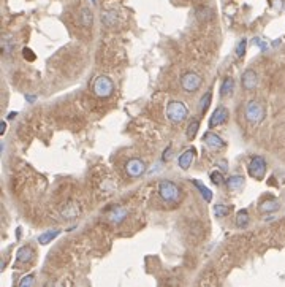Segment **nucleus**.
<instances>
[{
	"instance_id": "nucleus-1",
	"label": "nucleus",
	"mask_w": 285,
	"mask_h": 287,
	"mask_svg": "<svg viewBox=\"0 0 285 287\" xmlns=\"http://www.w3.org/2000/svg\"><path fill=\"white\" fill-rule=\"evenodd\" d=\"M244 116L247 119V123L252 125H258L263 123V119L266 118V110L265 105L258 102V100H250L249 103L246 105V111Z\"/></svg>"
},
{
	"instance_id": "nucleus-2",
	"label": "nucleus",
	"mask_w": 285,
	"mask_h": 287,
	"mask_svg": "<svg viewBox=\"0 0 285 287\" xmlns=\"http://www.w3.org/2000/svg\"><path fill=\"white\" fill-rule=\"evenodd\" d=\"M159 195L163 202L167 203H176L181 200V187H178L173 181H168V179H163L160 181L159 184Z\"/></svg>"
},
{
	"instance_id": "nucleus-3",
	"label": "nucleus",
	"mask_w": 285,
	"mask_h": 287,
	"mask_svg": "<svg viewBox=\"0 0 285 287\" xmlns=\"http://www.w3.org/2000/svg\"><path fill=\"white\" fill-rule=\"evenodd\" d=\"M189 116V110H187L185 103L181 100H170L167 105V118L171 123H182Z\"/></svg>"
},
{
	"instance_id": "nucleus-4",
	"label": "nucleus",
	"mask_w": 285,
	"mask_h": 287,
	"mask_svg": "<svg viewBox=\"0 0 285 287\" xmlns=\"http://www.w3.org/2000/svg\"><path fill=\"white\" fill-rule=\"evenodd\" d=\"M114 92V82L107 75H102L94 81V94L100 99H109Z\"/></svg>"
},
{
	"instance_id": "nucleus-5",
	"label": "nucleus",
	"mask_w": 285,
	"mask_h": 287,
	"mask_svg": "<svg viewBox=\"0 0 285 287\" xmlns=\"http://www.w3.org/2000/svg\"><path fill=\"white\" fill-rule=\"evenodd\" d=\"M266 168H268L266 161H265V157H261V156H253L249 161V165H247V171H249V175L257 181H261L265 178Z\"/></svg>"
},
{
	"instance_id": "nucleus-6",
	"label": "nucleus",
	"mask_w": 285,
	"mask_h": 287,
	"mask_svg": "<svg viewBox=\"0 0 285 287\" xmlns=\"http://www.w3.org/2000/svg\"><path fill=\"white\" fill-rule=\"evenodd\" d=\"M201 82H203V78L195 72H185L181 77V87L185 92H197L201 87Z\"/></svg>"
},
{
	"instance_id": "nucleus-7",
	"label": "nucleus",
	"mask_w": 285,
	"mask_h": 287,
	"mask_svg": "<svg viewBox=\"0 0 285 287\" xmlns=\"http://www.w3.org/2000/svg\"><path fill=\"white\" fill-rule=\"evenodd\" d=\"M125 173L130 178H140L141 175L146 173V164L141 161V159H130L129 162L125 164Z\"/></svg>"
},
{
	"instance_id": "nucleus-8",
	"label": "nucleus",
	"mask_w": 285,
	"mask_h": 287,
	"mask_svg": "<svg viewBox=\"0 0 285 287\" xmlns=\"http://www.w3.org/2000/svg\"><path fill=\"white\" fill-rule=\"evenodd\" d=\"M228 118H230V115H228L227 107H217L213 111L211 118H209V127H211V129H214V127L223 125L228 121Z\"/></svg>"
},
{
	"instance_id": "nucleus-9",
	"label": "nucleus",
	"mask_w": 285,
	"mask_h": 287,
	"mask_svg": "<svg viewBox=\"0 0 285 287\" xmlns=\"http://www.w3.org/2000/svg\"><path fill=\"white\" fill-rule=\"evenodd\" d=\"M127 216H129V209H127L125 206H114L107 213V219L114 225L122 224L127 219Z\"/></svg>"
},
{
	"instance_id": "nucleus-10",
	"label": "nucleus",
	"mask_w": 285,
	"mask_h": 287,
	"mask_svg": "<svg viewBox=\"0 0 285 287\" xmlns=\"http://www.w3.org/2000/svg\"><path fill=\"white\" fill-rule=\"evenodd\" d=\"M241 82H243V87L246 90H253L255 87L258 86V75L253 69H247L243 77H241Z\"/></svg>"
},
{
	"instance_id": "nucleus-11",
	"label": "nucleus",
	"mask_w": 285,
	"mask_h": 287,
	"mask_svg": "<svg viewBox=\"0 0 285 287\" xmlns=\"http://www.w3.org/2000/svg\"><path fill=\"white\" fill-rule=\"evenodd\" d=\"M203 141L209 149H214V151L225 148V140L222 137H219L217 133H214V132H206L203 135Z\"/></svg>"
},
{
	"instance_id": "nucleus-12",
	"label": "nucleus",
	"mask_w": 285,
	"mask_h": 287,
	"mask_svg": "<svg viewBox=\"0 0 285 287\" xmlns=\"http://www.w3.org/2000/svg\"><path fill=\"white\" fill-rule=\"evenodd\" d=\"M81 214V206L78 202H69L61 208V216L64 219H74Z\"/></svg>"
},
{
	"instance_id": "nucleus-13",
	"label": "nucleus",
	"mask_w": 285,
	"mask_h": 287,
	"mask_svg": "<svg viewBox=\"0 0 285 287\" xmlns=\"http://www.w3.org/2000/svg\"><path fill=\"white\" fill-rule=\"evenodd\" d=\"M195 156H197V151H195V148H190V149L184 151V153L178 157V165H179V168L189 170V168L192 167V162H193Z\"/></svg>"
},
{
	"instance_id": "nucleus-14",
	"label": "nucleus",
	"mask_w": 285,
	"mask_h": 287,
	"mask_svg": "<svg viewBox=\"0 0 285 287\" xmlns=\"http://www.w3.org/2000/svg\"><path fill=\"white\" fill-rule=\"evenodd\" d=\"M34 255H35V251L31 246H22L16 252V262L18 263H29V262H32Z\"/></svg>"
},
{
	"instance_id": "nucleus-15",
	"label": "nucleus",
	"mask_w": 285,
	"mask_h": 287,
	"mask_svg": "<svg viewBox=\"0 0 285 287\" xmlns=\"http://www.w3.org/2000/svg\"><path fill=\"white\" fill-rule=\"evenodd\" d=\"M79 22L81 26L84 29H91L92 24H94V13L91 11V8H87V6H84V8H81L79 11Z\"/></svg>"
},
{
	"instance_id": "nucleus-16",
	"label": "nucleus",
	"mask_w": 285,
	"mask_h": 287,
	"mask_svg": "<svg viewBox=\"0 0 285 287\" xmlns=\"http://www.w3.org/2000/svg\"><path fill=\"white\" fill-rule=\"evenodd\" d=\"M279 208H281V203L277 202L276 199H268L265 202H261L260 206H258L260 213H263V214H266V213H274V211H277Z\"/></svg>"
},
{
	"instance_id": "nucleus-17",
	"label": "nucleus",
	"mask_w": 285,
	"mask_h": 287,
	"mask_svg": "<svg viewBox=\"0 0 285 287\" xmlns=\"http://www.w3.org/2000/svg\"><path fill=\"white\" fill-rule=\"evenodd\" d=\"M243 186H244V176H241V175H233V176H230L227 179V187H228V191H231V192L239 191Z\"/></svg>"
},
{
	"instance_id": "nucleus-18",
	"label": "nucleus",
	"mask_w": 285,
	"mask_h": 287,
	"mask_svg": "<svg viewBox=\"0 0 285 287\" xmlns=\"http://www.w3.org/2000/svg\"><path fill=\"white\" fill-rule=\"evenodd\" d=\"M233 89H235V80L231 77H227L222 81V86H220V97H227L230 94H233Z\"/></svg>"
},
{
	"instance_id": "nucleus-19",
	"label": "nucleus",
	"mask_w": 285,
	"mask_h": 287,
	"mask_svg": "<svg viewBox=\"0 0 285 287\" xmlns=\"http://www.w3.org/2000/svg\"><path fill=\"white\" fill-rule=\"evenodd\" d=\"M200 130V121L197 118H192V121L189 123V125H187V130H185V137L189 140H193L195 137H197V133Z\"/></svg>"
},
{
	"instance_id": "nucleus-20",
	"label": "nucleus",
	"mask_w": 285,
	"mask_h": 287,
	"mask_svg": "<svg viewBox=\"0 0 285 287\" xmlns=\"http://www.w3.org/2000/svg\"><path fill=\"white\" fill-rule=\"evenodd\" d=\"M195 18L200 22H206L213 18V11L211 8H208V6H198V8L195 10Z\"/></svg>"
},
{
	"instance_id": "nucleus-21",
	"label": "nucleus",
	"mask_w": 285,
	"mask_h": 287,
	"mask_svg": "<svg viewBox=\"0 0 285 287\" xmlns=\"http://www.w3.org/2000/svg\"><path fill=\"white\" fill-rule=\"evenodd\" d=\"M211 100H213V92L211 90H208V92L201 97V100H200V113L201 115H206V111L209 110V107H211Z\"/></svg>"
},
{
	"instance_id": "nucleus-22",
	"label": "nucleus",
	"mask_w": 285,
	"mask_h": 287,
	"mask_svg": "<svg viewBox=\"0 0 285 287\" xmlns=\"http://www.w3.org/2000/svg\"><path fill=\"white\" fill-rule=\"evenodd\" d=\"M193 184H195V187L198 189V191L201 192V197H203L206 202H211L213 200V192L209 191V189L201 183V181H198V179H193Z\"/></svg>"
},
{
	"instance_id": "nucleus-23",
	"label": "nucleus",
	"mask_w": 285,
	"mask_h": 287,
	"mask_svg": "<svg viewBox=\"0 0 285 287\" xmlns=\"http://www.w3.org/2000/svg\"><path fill=\"white\" fill-rule=\"evenodd\" d=\"M249 221H250V217H249V213H247L246 209H241V211H238V214H236V225L239 229H244L249 225Z\"/></svg>"
},
{
	"instance_id": "nucleus-24",
	"label": "nucleus",
	"mask_w": 285,
	"mask_h": 287,
	"mask_svg": "<svg viewBox=\"0 0 285 287\" xmlns=\"http://www.w3.org/2000/svg\"><path fill=\"white\" fill-rule=\"evenodd\" d=\"M59 233H61V230H48V232H44V233H41V235L38 237V243L40 245H48V243H51V241L59 235Z\"/></svg>"
},
{
	"instance_id": "nucleus-25",
	"label": "nucleus",
	"mask_w": 285,
	"mask_h": 287,
	"mask_svg": "<svg viewBox=\"0 0 285 287\" xmlns=\"http://www.w3.org/2000/svg\"><path fill=\"white\" fill-rule=\"evenodd\" d=\"M116 21H117V16H116L114 11H105L102 14V22L107 27H112V26L116 24Z\"/></svg>"
},
{
	"instance_id": "nucleus-26",
	"label": "nucleus",
	"mask_w": 285,
	"mask_h": 287,
	"mask_svg": "<svg viewBox=\"0 0 285 287\" xmlns=\"http://www.w3.org/2000/svg\"><path fill=\"white\" fill-rule=\"evenodd\" d=\"M246 48H247V40H246V39L239 40L238 44H236V49H235L238 59H243V57H244V54H246Z\"/></svg>"
},
{
	"instance_id": "nucleus-27",
	"label": "nucleus",
	"mask_w": 285,
	"mask_h": 287,
	"mask_svg": "<svg viewBox=\"0 0 285 287\" xmlns=\"http://www.w3.org/2000/svg\"><path fill=\"white\" fill-rule=\"evenodd\" d=\"M230 211H231V208L227 206V205H215V206H214V214H215L217 217H225V216H228V214H230Z\"/></svg>"
},
{
	"instance_id": "nucleus-28",
	"label": "nucleus",
	"mask_w": 285,
	"mask_h": 287,
	"mask_svg": "<svg viewBox=\"0 0 285 287\" xmlns=\"http://www.w3.org/2000/svg\"><path fill=\"white\" fill-rule=\"evenodd\" d=\"M211 181H213V183H214L215 186H222V184L225 183L223 175H222L220 171H217V170L211 173Z\"/></svg>"
},
{
	"instance_id": "nucleus-29",
	"label": "nucleus",
	"mask_w": 285,
	"mask_h": 287,
	"mask_svg": "<svg viewBox=\"0 0 285 287\" xmlns=\"http://www.w3.org/2000/svg\"><path fill=\"white\" fill-rule=\"evenodd\" d=\"M35 283V276L34 275H27L21 279V283H19V287H32Z\"/></svg>"
},
{
	"instance_id": "nucleus-30",
	"label": "nucleus",
	"mask_w": 285,
	"mask_h": 287,
	"mask_svg": "<svg viewBox=\"0 0 285 287\" xmlns=\"http://www.w3.org/2000/svg\"><path fill=\"white\" fill-rule=\"evenodd\" d=\"M13 48H14V43L10 41L8 37H5V39L2 40V51L5 52V54H10Z\"/></svg>"
},
{
	"instance_id": "nucleus-31",
	"label": "nucleus",
	"mask_w": 285,
	"mask_h": 287,
	"mask_svg": "<svg viewBox=\"0 0 285 287\" xmlns=\"http://www.w3.org/2000/svg\"><path fill=\"white\" fill-rule=\"evenodd\" d=\"M22 56H24L26 60H31V62H32V60H35V52L32 49H29V48L22 49Z\"/></svg>"
},
{
	"instance_id": "nucleus-32",
	"label": "nucleus",
	"mask_w": 285,
	"mask_h": 287,
	"mask_svg": "<svg viewBox=\"0 0 285 287\" xmlns=\"http://www.w3.org/2000/svg\"><path fill=\"white\" fill-rule=\"evenodd\" d=\"M44 287H65V286L61 281H49V283H46V286Z\"/></svg>"
},
{
	"instance_id": "nucleus-33",
	"label": "nucleus",
	"mask_w": 285,
	"mask_h": 287,
	"mask_svg": "<svg viewBox=\"0 0 285 287\" xmlns=\"http://www.w3.org/2000/svg\"><path fill=\"white\" fill-rule=\"evenodd\" d=\"M171 149H173V148H168V151H165V153H163V161H168V159H170V154H171Z\"/></svg>"
},
{
	"instance_id": "nucleus-34",
	"label": "nucleus",
	"mask_w": 285,
	"mask_h": 287,
	"mask_svg": "<svg viewBox=\"0 0 285 287\" xmlns=\"http://www.w3.org/2000/svg\"><path fill=\"white\" fill-rule=\"evenodd\" d=\"M5 130H6V123L3 121V123H0V135H3Z\"/></svg>"
},
{
	"instance_id": "nucleus-35",
	"label": "nucleus",
	"mask_w": 285,
	"mask_h": 287,
	"mask_svg": "<svg viewBox=\"0 0 285 287\" xmlns=\"http://www.w3.org/2000/svg\"><path fill=\"white\" fill-rule=\"evenodd\" d=\"M35 99H36L35 95H27V97H26V100H27V102H35Z\"/></svg>"
},
{
	"instance_id": "nucleus-36",
	"label": "nucleus",
	"mask_w": 285,
	"mask_h": 287,
	"mask_svg": "<svg viewBox=\"0 0 285 287\" xmlns=\"http://www.w3.org/2000/svg\"><path fill=\"white\" fill-rule=\"evenodd\" d=\"M219 165H220V167H222V170H227V162H225V161H222V162H220Z\"/></svg>"
},
{
	"instance_id": "nucleus-37",
	"label": "nucleus",
	"mask_w": 285,
	"mask_h": 287,
	"mask_svg": "<svg viewBox=\"0 0 285 287\" xmlns=\"http://www.w3.org/2000/svg\"><path fill=\"white\" fill-rule=\"evenodd\" d=\"M14 116H16V113H10V115H8V119H13Z\"/></svg>"
},
{
	"instance_id": "nucleus-38",
	"label": "nucleus",
	"mask_w": 285,
	"mask_h": 287,
	"mask_svg": "<svg viewBox=\"0 0 285 287\" xmlns=\"http://www.w3.org/2000/svg\"><path fill=\"white\" fill-rule=\"evenodd\" d=\"M92 3H94V5H95V3H97V0H92Z\"/></svg>"
}]
</instances>
